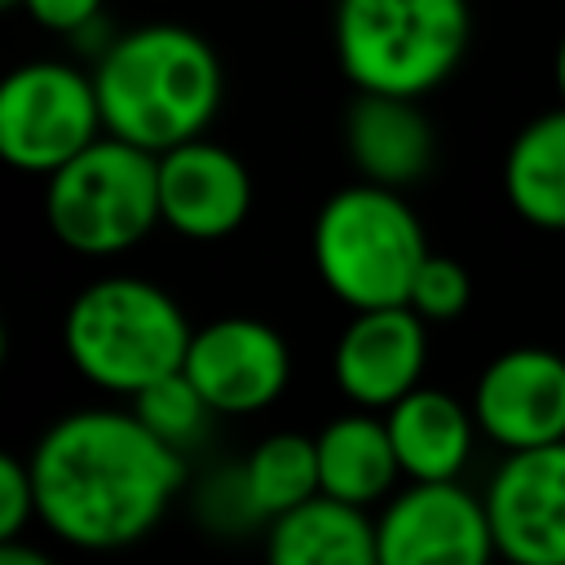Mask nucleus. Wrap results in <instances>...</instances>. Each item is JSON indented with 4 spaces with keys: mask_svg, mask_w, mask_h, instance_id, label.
<instances>
[{
    "mask_svg": "<svg viewBox=\"0 0 565 565\" xmlns=\"http://www.w3.org/2000/svg\"><path fill=\"white\" fill-rule=\"evenodd\" d=\"M159 212L185 238H225L252 212V177L234 150L190 137L159 154Z\"/></svg>",
    "mask_w": 565,
    "mask_h": 565,
    "instance_id": "obj_13",
    "label": "nucleus"
},
{
    "mask_svg": "<svg viewBox=\"0 0 565 565\" xmlns=\"http://www.w3.org/2000/svg\"><path fill=\"white\" fill-rule=\"evenodd\" d=\"M35 516V477L31 459L0 455V539H18Z\"/></svg>",
    "mask_w": 565,
    "mask_h": 565,
    "instance_id": "obj_22",
    "label": "nucleus"
},
{
    "mask_svg": "<svg viewBox=\"0 0 565 565\" xmlns=\"http://www.w3.org/2000/svg\"><path fill=\"white\" fill-rule=\"evenodd\" d=\"M494 552L516 565H565V437L508 450L486 490Z\"/></svg>",
    "mask_w": 565,
    "mask_h": 565,
    "instance_id": "obj_9",
    "label": "nucleus"
},
{
    "mask_svg": "<svg viewBox=\"0 0 565 565\" xmlns=\"http://www.w3.org/2000/svg\"><path fill=\"white\" fill-rule=\"evenodd\" d=\"M238 481H243V508L260 521H274L278 512H287L322 490L318 441L300 437V433H274L247 455Z\"/></svg>",
    "mask_w": 565,
    "mask_h": 565,
    "instance_id": "obj_19",
    "label": "nucleus"
},
{
    "mask_svg": "<svg viewBox=\"0 0 565 565\" xmlns=\"http://www.w3.org/2000/svg\"><path fill=\"white\" fill-rule=\"evenodd\" d=\"M477 428L503 450L547 446L565 437V358L552 349L499 353L472 388Z\"/></svg>",
    "mask_w": 565,
    "mask_h": 565,
    "instance_id": "obj_12",
    "label": "nucleus"
},
{
    "mask_svg": "<svg viewBox=\"0 0 565 565\" xmlns=\"http://www.w3.org/2000/svg\"><path fill=\"white\" fill-rule=\"evenodd\" d=\"M468 296H472V282H468V269L450 256H424L415 282H411V296L406 305L424 318V322H455L463 309H468Z\"/></svg>",
    "mask_w": 565,
    "mask_h": 565,
    "instance_id": "obj_21",
    "label": "nucleus"
},
{
    "mask_svg": "<svg viewBox=\"0 0 565 565\" xmlns=\"http://www.w3.org/2000/svg\"><path fill=\"white\" fill-rule=\"evenodd\" d=\"M35 516L71 547L115 552L146 539L185 481L181 450L137 411H71L31 450Z\"/></svg>",
    "mask_w": 565,
    "mask_h": 565,
    "instance_id": "obj_1",
    "label": "nucleus"
},
{
    "mask_svg": "<svg viewBox=\"0 0 565 565\" xmlns=\"http://www.w3.org/2000/svg\"><path fill=\"white\" fill-rule=\"evenodd\" d=\"M106 132L93 75L66 62H26L0 84V154L49 177Z\"/></svg>",
    "mask_w": 565,
    "mask_h": 565,
    "instance_id": "obj_7",
    "label": "nucleus"
},
{
    "mask_svg": "<svg viewBox=\"0 0 565 565\" xmlns=\"http://www.w3.org/2000/svg\"><path fill=\"white\" fill-rule=\"evenodd\" d=\"M0 565H44V556H40V552L18 547L13 539H0Z\"/></svg>",
    "mask_w": 565,
    "mask_h": 565,
    "instance_id": "obj_24",
    "label": "nucleus"
},
{
    "mask_svg": "<svg viewBox=\"0 0 565 565\" xmlns=\"http://www.w3.org/2000/svg\"><path fill=\"white\" fill-rule=\"evenodd\" d=\"M556 88H561V102H565V40L556 49Z\"/></svg>",
    "mask_w": 565,
    "mask_h": 565,
    "instance_id": "obj_25",
    "label": "nucleus"
},
{
    "mask_svg": "<svg viewBox=\"0 0 565 565\" xmlns=\"http://www.w3.org/2000/svg\"><path fill=\"white\" fill-rule=\"evenodd\" d=\"M318 477H322V490L335 494V499H349V503H375L393 490V481L402 477V463H397V450H393V437H388V424L353 411V415H335L318 437Z\"/></svg>",
    "mask_w": 565,
    "mask_h": 565,
    "instance_id": "obj_17",
    "label": "nucleus"
},
{
    "mask_svg": "<svg viewBox=\"0 0 565 565\" xmlns=\"http://www.w3.org/2000/svg\"><path fill=\"white\" fill-rule=\"evenodd\" d=\"M0 4H4V9H22V0H0Z\"/></svg>",
    "mask_w": 565,
    "mask_h": 565,
    "instance_id": "obj_26",
    "label": "nucleus"
},
{
    "mask_svg": "<svg viewBox=\"0 0 565 565\" xmlns=\"http://www.w3.org/2000/svg\"><path fill=\"white\" fill-rule=\"evenodd\" d=\"M265 552L274 565H380V534L362 503L318 490L269 521Z\"/></svg>",
    "mask_w": 565,
    "mask_h": 565,
    "instance_id": "obj_15",
    "label": "nucleus"
},
{
    "mask_svg": "<svg viewBox=\"0 0 565 565\" xmlns=\"http://www.w3.org/2000/svg\"><path fill=\"white\" fill-rule=\"evenodd\" d=\"M132 411H137V419H141L150 433H159V437H163L168 446H177V450H185V446L203 433L207 415H216V411L207 406V397L199 393V384L185 375V366H177V371L150 380L146 388H137V393H132Z\"/></svg>",
    "mask_w": 565,
    "mask_h": 565,
    "instance_id": "obj_20",
    "label": "nucleus"
},
{
    "mask_svg": "<svg viewBox=\"0 0 565 565\" xmlns=\"http://www.w3.org/2000/svg\"><path fill=\"white\" fill-rule=\"evenodd\" d=\"M503 190L521 221L565 230V106L530 119L503 159Z\"/></svg>",
    "mask_w": 565,
    "mask_h": 565,
    "instance_id": "obj_18",
    "label": "nucleus"
},
{
    "mask_svg": "<svg viewBox=\"0 0 565 565\" xmlns=\"http://www.w3.org/2000/svg\"><path fill=\"white\" fill-rule=\"evenodd\" d=\"M388 437L402 463V477L411 481H450L468 463L477 415L472 406L455 402L441 388L415 384L406 397L388 406Z\"/></svg>",
    "mask_w": 565,
    "mask_h": 565,
    "instance_id": "obj_16",
    "label": "nucleus"
},
{
    "mask_svg": "<svg viewBox=\"0 0 565 565\" xmlns=\"http://www.w3.org/2000/svg\"><path fill=\"white\" fill-rule=\"evenodd\" d=\"M424 256V225L393 185L358 181L318 207L313 265L327 291L349 309L406 305Z\"/></svg>",
    "mask_w": 565,
    "mask_h": 565,
    "instance_id": "obj_4",
    "label": "nucleus"
},
{
    "mask_svg": "<svg viewBox=\"0 0 565 565\" xmlns=\"http://www.w3.org/2000/svg\"><path fill=\"white\" fill-rule=\"evenodd\" d=\"M49 230L79 256H119L159 221V154L115 132L88 141L75 159L49 172Z\"/></svg>",
    "mask_w": 565,
    "mask_h": 565,
    "instance_id": "obj_6",
    "label": "nucleus"
},
{
    "mask_svg": "<svg viewBox=\"0 0 565 565\" xmlns=\"http://www.w3.org/2000/svg\"><path fill=\"white\" fill-rule=\"evenodd\" d=\"M185 375L216 415H252L282 397L291 380V349L269 322L230 313L190 335Z\"/></svg>",
    "mask_w": 565,
    "mask_h": 565,
    "instance_id": "obj_10",
    "label": "nucleus"
},
{
    "mask_svg": "<svg viewBox=\"0 0 565 565\" xmlns=\"http://www.w3.org/2000/svg\"><path fill=\"white\" fill-rule=\"evenodd\" d=\"M344 146L362 181L411 185L433 168V124L415 97L397 93H358L344 115Z\"/></svg>",
    "mask_w": 565,
    "mask_h": 565,
    "instance_id": "obj_14",
    "label": "nucleus"
},
{
    "mask_svg": "<svg viewBox=\"0 0 565 565\" xmlns=\"http://www.w3.org/2000/svg\"><path fill=\"white\" fill-rule=\"evenodd\" d=\"M468 0H340L335 57L358 93H433L468 49Z\"/></svg>",
    "mask_w": 565,
    "mask_h": 565,
    "instance_id": "obj_5",
    "label": "nucleus"
},
{
    "mask_svg": "<svg viewBox=\"0 0 565 565\" xmlns=\"http://www.w3.org/2000/svg\"><path fill=\"white\" fill-rule=\"evenodd\" d=\"M22 9L40 26L62 31V35H75V31H84L102 13V0H22Z\"/></svg>",
    "mask_w": 565,
    "mask_h": 565,
    "instance_id": "obj_23",
    "label": "nucleus"
},
{
    "mask_svg": "<svg viewBox=\"0 0 565 565\" xmlns=\"http://www.w3.org/2000/svg\"><path fill=\"white\" fill-rule=\"evenodd\" d=\"M194 327L185 309L146 278L115 274L84 287L62 322V344L71 366L110 393H137L150 380L185 366Z\"/></svg>",
    "mask_w": 565,
    "mask_h": 565,
    "instance_id": "obj_3",
    "label": "nucleus"
},
{
    "mask_svg": "<svg viewBox=\"0 0 565 565\" xmlns=\"http://www.w3.org/2000/svg\"><path fill=\"white\" fill-rule=\"evenodd\" d=\"M380 565H481L494 552L486 499L450 481H411L375 521Z\"/></svg>",
    "mask_w": 565,
    "mask_h": 565,
    "instance_id": "obj_8",
    "label": "nucleus"
},
{
    "mask_svg": "<svg viewBox=\"0 0 565 565\" xmlns=\"http://www.w3.org/2000/svg\"><path fill=\"white\" fill-rule=\"evenodd\" d=\"M93 84L106 132L154 154L203 137L221 106V62L212 44L177 22H150L110 40Z\"/></svg>",
    "mask_w": 565,
    "mask_h": 565,
    "instance_id": "obj_2",
    "label": "nucleus"
},
{
    "mask_svg": "<svg viewBox=\"0 0 565 565\" xmlns=\"http://www.w3.org/2000/svg\"><path fill=\"white\" fill-rule=\"evenodd\" d=\"M428 362V322L411 305L353 309L349 327L335 340L331 375L335 388L366 411H388L424 380Z\"/></svg>",
    "mask_w": 565,
    "mask_h": 565,
    "instance_id": "obj_11",
    "label": "nucleus"
}]
</instances>
